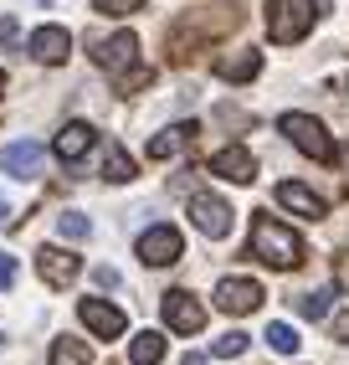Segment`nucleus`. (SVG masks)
Returning <instances> with one entry per match:
<instances>
[{"mask_svg":"<svg viewBox=\"0 0 349 365\" xmlns=\"http://www.w3.org/2000/svg\"><path fill=\"white\" fill-rule=\"evenodd\" d=\"M246 252H252L257 262H267V267H298L303 262V237H298L293 227H283V222H272V216H257Z\"/></svg>","mask_w":349,"mask_h":365,"instance_id":"obj_2","label":"nucleus"},{"mask_svg":"<svg viewBox=\"0 0 349 365\" xmlns=\"http://www.w3.org/2000/svg\"><path fill=\"white\" fill-rule=\"evenodd\" d=\"M211 175L236 180V185H252L257 180V160H252V150H241V144H226V150L211 155Z\"/></svg>","mask_w":349,"mask_h":365,"instance_id":"obj_11","label":"nucleus"},{"mask_svg":"<svg viewBox=\"0 0 349 365\" xmlns=\"http://www.w3.org/2000/svg\"><path fill=\"white\" fill-rule=\"evenodd\" d=\"M195 134H201V129H195V124H174V129H165V134H155V139H149V160H170L174 150H180V144H190Z\"/></svg>","mask_w":349,"mask_h":365,"instance_id":"obj_18","label":"nucleus"},{"mask_svg":"<svg viewBox=\"0 0 349 365\" xmlns=\"http://www.w3.org/2000/svg\"><path fill=\"white\" fill-rule=\"evenodd\" d=\"M190 222L201 227L211 242H221L231 232V206L221 201V196H190Z\"/></svg>","mask_w":349,"mask_h":365,"instance_id":"obj_10","label":"nucleus"},{"mask_svg":"<svg viewBox=\"0 0 349 365\" xmlns=\"http://www.w3.org/2000/svg\"><path fill=\"white\" fill-rule=\"evenodd\" d=\"M334 283L349 294V252H339V257H334Z\"/></svg>","mask_w":349,"mask_h":365,"instance_id":"obj_28","label":"nucleus"},{"mask_svg":"<svg viewBox=\"0 0 349 365\" xmlns=\"http://www.w3.org/2000/svg\"><path fill=\"white\" fill-rule=\"evenodd\" d=\"M93 62L108 67V72H129V67L139 62V36H134V31H113L108 41L93 46Z\"/></svg>","mask_w":349,"mask_h":365,"instance_id":"obj_9","label":"nucleus"},{"mask_svg":"<svg viewBox=\"0 0 349 365\" xmlns=\"http://www.w3.org/2000/svg\"><path fill=\"white\" fill-rule=\"evenodd\" d=\"M46 160V150L36 139H21V144H6V150H0V165H6V175H36V165Z\"/></svg>","mask_w":349,"mask_h":365,"instance_id":"obj_15","label":"nucleus"},{"mask_svg":"<svg viewBox=\"0 0 349 365\" xmlns=\"http://www.w3.org/2000/svg\"><path fill=\"white\" fill-rule=\"evenodd\" d=\"M313 21H318V0H267V36L278 46L303 41Z\"/></svg>","mask_w":349,"mask_h":365,"instance_id":"obj_3","label":"nucleus"},{"mask_svg":"<svg viewBox=\"0 0 349 365\" xmlns=\"http://www.w3.org/2000/svg\"><path fill=\"white\" fill-rule=\"evenodd\" d=\"M160 314H165V324L174 334H201L206 329V309H201V299H195L190 288H170L160 299Z\"/></svg>","mask_w":349,"mask_h":365,"instance_id":"obj_5","label":"nucleus"},{"mask_svg":"<svg viewBox=\"0 0 349 365\" xmlns=\"http://www.w3.org/2000/svg\"><path fill=\"white\" fill-rule=\"evenodd\" d=\"M144 0H93V11L98 16H129V11H139Z\"/></svg>","mask_w":349,"mask_h":365,"instance_id":"obj_26","label":"nucleus"},{"mask_svg":"<svg viewBox=\"0 0 349 365\" xmlns=\"http://www.w3.org/2000/svg\"><path fill=\"white\" fill-rule=\"evenodd\" d=\"M278 206H288V211H298V216H308V222H318V216H323V201L313 196L308 185H298V180H283V185H278Z\"/></svg>","mask_w":349,"mask_h":365,"instance_id":"obj_17","label":"nucleus"},{"mask_svg":"<svg viewBox=\"0 0 349 365\" xmlns=\"http://www.w3.org/2000/svg\"><path fill=\"white\" fill-rule=\"evenodd\" d=\"M134 252H139V262H149V267H170V262H180V257H185V237L174 232V227L160 222V227H149V232L139 237V247H134Z\"/></svg>","mask_w":349,"mask_h":365,"instance_id":"obj_6","label":"nucleus"},{"mask_svg":"<svg viewBox=\"0 0 349 365\" xmlns=\"http://www.w3.org/2000/svg\"><path fill=\"white\" fill-rule=\"evenodd\" d=\"M46 6H52V0H46Z\"/></svg>","mask_w":349,"mask_h":365,"instance_id":"obj_33","label":"nucleus"},{"mask_svg":"<svg viewBox=\"0 0 349 365\" xmlns=\"http://www.w3.org/2000/svg\"><path fill=\"white\" fill-rule=\"evenodd\" d=\"M57 232H62L67 242H88L93 227H88V216H83V211H62V216H57Z\"/></svg>","mask_w":349,"mask_h":365,"instance_id":"obj_23","label":"nucleus"},{"mask_svg":"<svg viewBox=\"0 0 349 365\" xmlns=\"http://www.w3.org/2000/svg\"><path fill=\"white\" fill-rule=\"evenodd\" d=\"M78 319L98 334V339H118L123 329H129V319H123V309H113L108 299H83L78 304Z\"/></svg>","mask_w":349,"mask_h":365,"instance_id":"obj_8","label":"nucleus"},{"mask_svg":"<svg viewBox=\"0 0 349 365\" xmlns=\"http://www.w3.org/2000/svg\"><path fill=\"white\" fill-rule=\"evenodd\" d=\"M149 78H155V72H149V67H134V72H118V93H129V88H149Z\"/></svg>","mask_w":349,"mask_h":365,"instance_id":"obj_27","label":"nucleus"},{"mask_svg":"<svg viewBox=\"0 0 349 365\" xmlns=\"http://www.w3.org/2000/svg\"><path fill=\"white\" fill-rule=\"evenodd\" d=\"M11 283H16V257L0 252V288H11Z\"/></svg>","mask_w":349,"mask_h":365,"instance_id":"obj_30","label":"nucleus"},{"mask_svg":"<svg viewBox=\"0 0 349 365\" xmlns=\"http://www.w3.org/2000/svg\"><path fill=\"white\" fill-rule=\"evenodd\" d=\"M211 350H216L221 360H231V355H241V350H246V334H241V329H226L221 339H211Z\"/></svg>","mask_w":349,"mask_h":365,"instance_id":"obj_25","label":"nucleus"},{"mask_svg":"<svg viewBox=\"0 0 349 365\" xmlns=\"http://www.w3.org/2000/svg\"><path fill=\"white\" fill-rule=\"evenodd\" d=\"M278 129L293 139V150H303V155L318 160V165H329V160L339 155V150H334V134L323 129L313 113H283V118H278Z\"/></svg>","mask_w":349,"mask_h":365,"instance_id":"obj_4","label":"nucleus"},{"mask_svg":"<svg viewBox=\"0 0 349 365\" xmlns=\"http://www.w3.org/2000/svg\"><path fill=\"white\" fill-rule=\"evenodd\" d=\"M16 41H21V26L6 16V21H0V46H16Z\"/></svg>","mask_w":349,"mask_h":365,"instance_id":"obj_29","label":"nucleus"},{"mask_svg":"<svg viewBox=\"0 0 349 365\" xmlns=\"http://www.w3.org/2000/svg\"><path fill=\"white\" fill-rule=\"evenodd\" d=\"M36 273H41V283L67 288L72 278L83 273V257H72L67 247H41V252H36Z\"/></svg>","mask_w":349,"mask_h":365,"instance_id":"obj_12","label":"nucleus"},{"mask_svg":"<svg viewBox=\"0 0 349 365\" xmlns=\"http://www.w3.org/2000/svg\"><path fill=\"white\" fill-rule=\"evenodd\" d=\"M103 180H113V185L134 180V160H129L123 144H108V155H103Z\"/></svg>","mask_w":349,"mask_h":365,"instance_id":"obj_20","label":"nucleus"},{"mask_svg":"<svg viewBox=\"0 0 349 365\" xmlns=\"http://www.w3.org/2000/svg\"><path fill=\"white\" fill-rule=\"evenodd\" d=\"M216 16H180L170 26V57L174 62H185L201 41H216L221 31H231L236 21H241V6H211Z\"/></svg>","mask_w":349,"mask_h":365,"instance_id":"obj_1","label":"nucleus"},{"mask_svg":"<svg viewBox=\"0 0 349 365\" xmlns=\"http://www.w3.org/2000/svg\"><path fill=\"white\" fill-rule=\"evenodd\" d=\"M0 93H6V72H0Z\"/></svg>","mask_w":349,"mask_h":365,"instance_id":"obj_32","label":"nucleus"},{"mask_svg":"<svg viewBox=\"0 0 349 365\" xmlns=\"http://www.w3.org/2000/svg\"><path fill=\"white\" fill-rule=\"evenodd\" d=\"M329 288H313V294H303L298 299V314H303V319H323V314H329Z\"/></svg>","mask_w":349,"mask_h":365,"instance_id":"obj_24","label":"nucleus"},{"mask_svg":"<svg viewBox=\"0 0 349 365\" xmlns=\"http://www.w3.org/2000/svg\"><path fill=\"white\" fill-rule=\"evenodd\" d=\"M93 144H98V129H93V124H83V118H72V124H62V129H57L52 155L72 165V160H83V155L93 150Z\"/></svg>","mask_w":349,"mask_h":365,"instance_id":"obj_13","label":"nucleus"},{"mask_svg":"<svg viewBox=\"0 0 349 365\" xmlns=\"http://www.w3.org/2000/svg\"><path fill=\"white\" fill-rule=\"evenodd\" d=\"M31 57H36L41 67H62V62L72 57L67 26H41V31H31Z\"/></svg>","mask_w":349,"mask_h":365,"instance_id":"obj_14","label":"nucleus"},{"mask_svg":"<svg viewBox=\"0 0 349 365\" xmlns=\"http://www.w3.org/2000/svg\"><path fill=\"white\" fill-rule=\"evenodd\" d=\"M262 72V52L257 46H246V52H226V57H216V78H226V83H252Z\"/></svg>","mask_w":349,"mask_h":365,"instance_id":"obj_16","label":"nucleus"},{"mask_svg":"<svg viewBox=\"0 0 349 365\" xmlns=\"http://www.w3.org/2000/svg\"><path fill=\"white\" fill-rule=\"evenodd\" d=\"M334 339H349V314H334Z\"/></svg>","mask_w":349,"mask_h":365,"instance_id":"obj_31","label":"nucleus"},{"mask_svg":"<svg viewBox=\"0 0 349 365\" xmlns=\"http://www.w3.org/2000/svg\"><path fill=\"white\" fill-rule=\"evenodd\" d=\"M267 345L278 350V355H298V345H303V339H298L293 324H267Z\"/></svg>","mask_w":349,"mask_h":365,"instance_id":"obj_21","label":"nucleus"},{"mask_svg":"<svg viewBox=\"0 0 349 365\" xmlns=\"http://www.w3.org/2000/svg\"><path fill=\"white\" fill-rule=\"evenodd\" d=\"M52 365H88V345H83V339H57V345H52Z\"/></svg>","mask_w":349,"mask_h":365,"instance_id":"obj_22","label":"nucleus"},{"mask_svg":"<svg viewBox=\"0 0 349 365\" xmlns=\"http://www.w3.org/2000/svg\"><path fill=\"white\" fill-rule=\"evenodd\" d=\"M129 360H134V365H160V360H165V334H160V329H144V334H134Z\"/></svg>","mask_w":349,"mask_h":365,"instance_id":"obj_19","label":"nucleus"},{"mask_svg":"<svg viewBox=\"0 0 349 365\" xmlns=\"http://www.w3.org/2000/svg\"><path fill=\"white\" fill-rule=\"evenodd\" d=\"M262 283H252V278H221L216 283V309L221 314H252V309H262Z\"/></svg>","mask_w":349,"mask_h":365,"instance_id":"obj_7","label":"nucleus"}]
</instances>
